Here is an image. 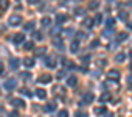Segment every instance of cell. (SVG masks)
Here are the masks:
<instances>
[{"label":"cell","mask_w":132,"mask_h":117,"mask_svg":"<svg viewBox=\"0 0 132 117\" xmlns=\"http://www.w3.org/2000/svg\"><path fill=\"white\" fill-rule=\"evenodd\" d=\"M20 94H22V95H31L30 91H28L27 87H22V89H20Z\"/></svg>","instance_id":"836d02e7"},{"label":"cell","mask_w":132,"mask_h":117,"mask_svg":"<svg viewBox=\"0 0 132 117\" xmlns=\"http://www.w3.org/2000/svg\"><path fill=\"white\" fill-rule=\"evenodd\" d=\"M53 94L56 97H61V98H64L65 95H67V92H65V89L62 86H53Z\"/></svg>","instance_id":"7a4b0ae2"},{"label":"cell","mask_w":132,"mask_h":117,"mask_svg":"<svg viewBox=\"0 0 132 117\" xmlns=\"http://www.w3.org/2000/svg\"><path fill=\"white\" fill-rule=\"evenodd\" d=\"M22 78H25V80H30V74H22Z\"/></svg>","instance_id":"60d3db41"},{"label":"cell","mask_w":132,"mask_h":117,"mask_svg":"<svg viewBox=\"0 0 132 117\" xmlns=\"http://www.w3.org/2000/svg\"><path fill=\"white\" fill-rule=\"evenodd\" d=\"M0 109H2V108H0Z\"/></svg>","instance_id":"681fc988"},{"label":"cell","mask_w":132,"mask_h":117,"mask_svg":"<svg viewBox=\"0 0 132 117\" xmlns=\"http://www.w3.org/2000/svg\"><path fill=\"white\" fill-rule=\"evenodd\" d=\"M57 117H69V112L65 111V109H62V111L57 112Z\"/></svg>","instance_id":"4dcf8cb0"},{"label":"cell","mask_w":132,"mask_h":117,"mask_svg":"<svg viewBox=\"0 0 132 117\" xmlns=\"http://www.w3.org/2000/svg\"><path fill=\"white\" fill-rule=\"evenodd\" d=\"M8 117H19V114L16 112V111H13V112H10V115Z\"/></svg>","instance_id":"ab89813d"},{"label":"cell","mask_w":132,"mask_h":117,"mask_svg":"<svg viewBox=\"0 0 132 117\" xmlns=\"http://www.w3.org/2000/svg\"><path fill=\"white\" fill-rule=\"evenodd\" d=\"M65 20H67V16H65V14H57V16H56V22H57L59 25H61L62 22H65Z\"/></svg>","instance_id":"9a60e30c"},{"label":"cell","mask_w":132,"mask_h":117,"mask_svg":"<svg viewBox=\"0 0 132 117\" xmlns=\"http://www.w3.org/2000/svg\"><path fill=\"white\" fill-rule=\"evenodd\" d=\"M40 24H42V27H50L51 25V20H50V17H44L40 20Z\"/></svg>","instance_id":"ac0fdd59"},{"label":"cell","mask_w":132,"mask_h":117,"mask_svg":"<svg viewBox=\"0 0 132 117\" xmlns=\"http://www.w3.org/2000/svg\"><path fill=\"white\" fill-rule=\"evenodd\" d=\"M124 39H127V34H126V33H120V34L117 36V41H118V42H121V41H124Z\"/></svg>","instance_id":"603a6c76"},{"label":"cell","mask_w":132,"mask_h":117,"mask_svg":"<svg viewBox=\"0 0 132 117\" xmlns=\"http://www.w3.org/2000/svg\"><path fill=\"white\" fill-rule=\"evenodd\" d=\"M70 50L73 52V53H76L78 50H79V47H78V42L75 41V42H72V45H70Z\"/></svg>","instance_id":"44dd1931"},{"label":"cell","mask_w":132,"mask_h":117,"mask_svg":"<svg viewBox=\"0 0 132 117\" xmlns=\"http://www.w3.org/2000/svg\"><path fill=\"white\" fill-rule=\"evenodd\" d=\"M81 60H82V63H89V61H90V56H89V55H86V56H82V58H81Z\"/></svg>","instance_id":"8d00e7d4"},{"label":"cell","mask_w":132,"mask_h":117,"mask_svg":"<svg viewBox=\"0 0 132 117\" xmlns=\"http://www.w3.org/2000/svg\"><path fill=\"white\" fill-rule=\"evenodd\" d=\"M34 24H36V22H28V24H25V25H23V30H31V28L34 27Z\"/></svg>","instance_id":"f1b7e54d"},{"label":"cell","mask_w":132,"mask_h":117,"mask_svg":"<svg viewBox=\"0 0 132 117\" xmlns=\"http://www.w3.org/2000/svg\"><path fill=\"white\" fill-rule=\"evenodd\" d=\"M78 38L79 39H84V38H87V34H84L82 31H78Z\"/></svg>","instance_id":"f35d334b"},{"label":"cell","mask_w":132,"mask_h":117,"mask_svg":"<svg viewBox=\"0 0 132 117\" xmlns=\"http://www.w3.org/2000/svg\"><path fill=\"white\" fill-rule=\"evenodd\" d=\"M129 87H130V89H132V84H130V86H129Z\"/></svg>","instance_id":"c3c4849f"},{"label":"cell","mask_w":132,"mask_h":117,"mask_svg":"<svg viewBox=\"0 0 132 117\" xmlns=\"http://www.w3.org/2000/svg\"><path fill=\"white\" fill-rule=\"evenodd\" d=\"M93 20H95V22H93V24H96V25H98V24H101V20H103V16H101V14H96V16H95V19H93Z\"/></svg>","instance_id":"83f0119b"},{"label":"cell","mask_w":132,"mask_h":117,"mask_svg":"<svg viewBox=\"0 0 132 117\" xmlns=\"http://www.w3.org/2000/svg\"><path fill=\"white\" fill-rule=\"evenodd\" d=\"M104 112H107L104 106H98V108L95 109V114H104Z\"/></svg>","instance_id":"cb8c5ba5"},{"label":"cell","mask_w":132,"mask_h":117,"mask_svg":"<svg viewBox=\"0 0 132 117\" xmlns=\"http://www.w3.org/2000/svg\"><path fill=\"white\" fill-rule=\"evenodd\" d=\"M129 56H130V58H132V50H130V52H129Z\"/></svg>","instance_id":"7dc6e473"},{"label":"cell","mask_w":132,"mask_h":117,"mask_svg":"<svg viewBox=\"0 0 132 117\" xmlns=\"http://www.w3.org/2000/svg\"><path fill=\"white\" fill-rule=\"evenodd\" d=\"M23 66L25 67H33L34 66V60L33 58H23Z\"/></svg>","instance_id":"8fae6325"},{"label":"cell","mask_w":132,"mask_h":117,"mask_svg":"<svg viewBox=\"0 0 132 117\" xmlns=\"http://www.w3.org/2000/svg\"><path fill=\"white\" fill-rule=\"evenodd\" d=\"M113 24H115V20H113L112 17H109V19H107V25H109V27H112Z\"/></svg>","instance_id":"74e56055"},{"label":"cell","mask_w":132,"mask_h":117,"mask_svg":"<svg viewBox=\"0 0 132 117\" xmlns=\"http://www.w3.org/2000/svg\"><path fill=\"white\" fill-rule=\"evenodd\" d=\"M8 24H10L11 27H19V25L22 24V17H20L19 14H13V16H10Z\"/></svg>","instance_id":"6da1fadb"},{"label":"cell","mask_w":132,"mask_h":117,"mask_svg":"<svg viewBox=\"0 0 132 117\" xmlns=\"http://www.w3.org/2000/svg\"><path fill=\"white\" fill-rule=\"evenodd\" d=\"M36 95L44 100V98L47 97V91H45V89H36Z\"/></svg>","instance_id":"5bb4252c"},{"label":"cell","mask_w":132,"mask_h":117,"mask_svg":"<svg viewBox=\"0 0 132 117\" xmlns=\"http://www.w3.org/2000/svg\"><path fill=\"white\" fill-rule=\"evenodd\" d=\"M104 117H113V114L112 112H104Z\"/></svg>","instance_id":"ee69618b"},{"label":"cell","mask_w":132,"mask_h":117,"mask_svg":"<svg viewBox=\"0 0 132 117\" xmlns=\"http://www.w3.org/2000/svg\"><path fill=\"white\" fill-rule=\"evenodd\" d=\"M56 106H57V105H56V101H54V100H51V101H48V103L45 105L44 111H45V112H53V111L56 109Z\"/></svg>","instance_id":"5b68a950"},{"label":"cell","mask_w":132,"mask_h":117,"mask_svg":"<svg viewBox=\"0 0 132 117\" xmlns=\"http://www.w3.org/2000/svg\"><path fill=\"white\" fill-rule=\"evenodd\" d=\"M96 6H98V2H96V0H92V2L89 3V8H90V10H95Z\"/></svg>","instance_id":"1f68e13d"},{"label":"cell","mask_w":132,"mask_h":117,"mask_svg":"<svg viewBox=\"0 0 132 117\" xmlns=\"http://www.w3.org/2000/svg\"><path fill=\"white\" fill-rule=\"evenodd\" d=\"M124 58H126V55H124V53H118V55L115 56V61H118V63H123V61H124Z\"/></svg>","instance_id":"ffe728a7"},{"label":"cell","mask_w":132,"mask_h":117,"mask_svg":"<svg viewBox=\"0 0 132 117\" xmlns=\"http://www.w3.org/2000/svg\"><path fill=\"white\" fill-rule=\"evenodd\" d=\"M53 44H54V47H56L57 50H64V42H62L61 39H54Z\"/></svg>","instance_id":"4fadbf2b"},{"label":"cell","mask_w":132,"mask_h":117,"mask_svg":"<svg viewBox=\"0 0 132 117\" xmlns=\"http://www.w3.org/2000/svg\"><path fill=\"white\" fill-rule=\"evenodd\" d=\"M3 87H5V89H8V91L14 89V87H16V80H14V78H8V80L3 83Z\"/></svg>","instance_id":"3957f363"},{"label":"cell","mask_w":132,"mask_h":117,"mask_svg":"<svg viewBox=\"0 0 132 117\" xmlns=\"http://www.w3.org/2000/svg\"><path fill=\"white\" fill-rule=\"evenodd\" d=\"M82 25H84V27H87V28H90V27L93 25V22H92L90 19H84V22H82Z\"/></svg>","instance_id":"4316f807"},{"label":"cell","mask_w":132,"mask_h":117,"mask_svg":"<svg viewBox=\"0 0 132 117\" xmlns=\"http://www.w3.org/2000/svg\"><path fill=\"white\" fill-rule=\"evenodd\" d=\"M76 83H78V80H76L75 77H70V78L67 80V84H69V86H72V87H75V86H76Z\"/></svg>","instance_id":"e0dca14e"},{"label":"cell","mask_w":132,"mask_h":117,"mask_svg":"<svg viewBox=\"0 0 132 117\" xmlns=\"http://www.w3.org/2000/svg\"><path fill=\"white\" fill-rule=\"evenodd\" d=\"M96 45H100V41H98V39H95V41H92V44H90V47H92V48H95Z\"/></svg>","instance_id":"e575fe53"},{"label":"cell","mask_w":132,"mask_h":117,"mask_svg":"<svg viewBox=\"0 0 132 117\" xmlns=\"http://www.w3.org/2000/svg\"><path fill=\"white\" fill-rule=\"evenodd\" d=\"M11 105L16 106V108H22V109L25 108V101H23L22 98H13V100H11Z\"/></svg>","instance_id":"8992f818"},{"label":"cell","mask_w":132,"mask_h":117,"mask_svg":"<svg viewBox=\"0 0 132 117\" xmlns=\"http://www.w3.org/2000/svg\"><path fill=\"white\" fill-rule=\"evenodd\" d=\"M64 64L67 66V67H70V69H76V66H75V63H70L69 60H64Z\"/></svg>","instance_id":"d4e9b609"},{"label":"cell","mask_w":132,"mask_h":117,"mask_svg":"<svg viewBox=\"0 0 132 117\" xmlns=\"http://www.w3.org/2000/svg\"><path fill=\"white\" fill-rule=\"evenodd\" d=\"M45 50H47L45 47H39V48H36V50H34V53H36V56H42V55L45 53Z\"/></svg>","instance_id":"d6986e66"},{"label":"cell","mask_w":132,"mask_h":117,"mask_svg":"<svg viewBox=\"0 0 132 117\" xmlns=\"http://www.w3.org/2000/svg\"><path fill=\"white\" fill-rule=\"evenodd\" d=\"M33 47H34V44H33V42H25V45H23V48H25V50H31Z\"/></svg>","instance_id":"d6a6232c"},{"label":"cell","mask_w":132,"mask_h":117,"mask_svg":"<svg viewBox=\"0 0 132 117\" xmlns=\"http://www.w3.org/2000/svg\"><path fill=\"white\" fill-rule=\"evenodd\" d=\"M39 0H28V3H31V5H34V3H37Z\"/></svg>","instance_id":"f6af8a7d"},{"label":"cell","mask_w":132,"mask_h":117,"mask_svg":"<svg viewBox=\"0 0 132 117\" xmlns=\"http://www.w3.org/2000/svg\"><path fill=\"white\" fill-rule=\"evenodd\" d=\"M19 64H20V61L17 60V58H13V60H10V67H11V69L16 70V69L19 67Z\"/></svg>","instance_id":"30bf717a"},{"label":"cell","mask_w":132,"mask_h":117,"mask_svg":"<svg viewBox=\"0 0 132 117\" xmlns=\"http://www.w3.org/2000/svg\"><path fill=\"white\" fill-rule=\"evenodd\" d=\"M93 100H95V95H93L92 92H89V94H86V95H84V98H82V103L89 105V103H92Z\"/></svg>","instance_id":"9c48e42d"},{"label":"cell","mask_w":132,"mask_h":117,"mask_svg":"<svg viewBox=\"0 0 132 117\" xmlns=\"http://www.w3.org/2000/svg\"><path fill=\"white\" fill-rule=\"evenodd\" d=\"M33 36H34V39H37V41H40V39H42V38H44V36H42V33H40V31H34V33H33Z\"/></svg>","instance_id":"f546056e"},{"label":"cell","mask_w":132,"mask_h":117,"mask_svg":"<svg viewBox=\"0 0 132 117\" xmlns=\"http://www.w3.org/2000/svg\"><path fill=\"white\" fill-rule=\"evenodd\" d=\"M37 81H39V83H50V81H51V75H50V74H44V75H40V77L37 78Z\"/></svg>","instance_id":"ba28073f"},{"label":"cell","mask_w":132,"mask_h":117,"mask_svg":"<svg viewBox=\"0 0 132 117\" xmlns=\"http://www.w3.org/2000/svg\"><path fill=\"white\" fill-rule=\"evenodd\" d=\"M109 80H113V81H118V80H120V70H117V69H113V70H110V72H109Z\"/></svg>","instance_id":"52a82bcc"},{"label":"cell","mask_w":132,"mask_h":117,"mask_svg":"<svg viewBox=\"0 0 132 117\" xmlns=\"http://www.w3.org/2000/svg\"><path fill=\"white\" fill-rule=\"evenodd\" d=\"M76 117H87V112H82V111H78V112H76Z\"/></svg>","instance_id":"d590c367"},{"label":"cell","mask_w":132,"mask_h":117,"mask_svg":"<svg viewBox=\"0 0 132 117\" xmlns=\"http://www.w3.org/2000/svg\"><path fill=\"white\" fill-rule=\"evenodd\" d=\"M10 0H0V10H8Z\"/></svg>","instance_id":"2e32d148"},{"label":"cell","mask_w":132,"mask_h":117,"mask_svg":"<svg viewBox=\"0 0 132 117\" xmlns=\"http://www.w3.org/2000/svg\"><path fill=\"white\" fill-rule=\"evenodd\" d=\"M64 75H65V74H64V72H59V74H57V78H59V80H61V78H64Z\"/></svg>","instance_id":"7bdbcfd3"},{"label":"cell","mask_w":132,"mask_h":117,"mask_svg":"<svg viewBox=\"0 0 132 117\" xmlns=\"http://www.w3.org/2000/svg\"><path fill=\"white\" fill-rule=\"evenodd\" d=\"M25 41V34L23 33H16L14 36H13V42L14 44H22Z\"/></svg>","instance_id":"277c9868"},{"label":"cell","mask_w":132,"mask_h":117,"mask_svg":"<svg viewBox=\"0 0 132 117\" xmlns=\"http://www.w3.org/2000/svg\"><path fill=\"white\" fill-rule=\"evenodd\" d=\"M127 27H129V28H132V22H127Z\"/></svg>","instance_id":"bcb514c9"},{"label":"cell","mask_w":132,"mask_h":117,"mask_svg":"<svg viewBox=\"0 0 132 117\" xmlns=\"http://www.w3.org/2000/svg\"><path fill=\"white\" fill-rule=\"evenodd\" d=\"M118 17H120L121 20H127V13H126V11H120Z\"/></svg>","instance_id":"484cf974"},{"label":"cell","mask_w":132,"mask_h":117,"mask_svg":"<svg viewBox=\"0 0 132 117\" xmlns=\"http://www.w3.org/2000/svg\"><path fill=\"white\" fill-rule=\"evenodd\" d=\"M45 66L53 69V67H56V61L53 60V58H47V60H45Z\"/></svg>","instance_id":"7c38bea8"},{"label":"cell","mask_w":132,"mask_h":117,"mask_svg":"<svg viewBox=\"0 0 132 117\" xmlns=\"http://www.w3.org/2000/svg\"><path fill=\"white\" fill-rule=\"evenodd\" d=\"M100 100H101V101H109V100H110V94L104 92V94H103V95L100 97Z\"/></svg>","instance_id":"7402d4cb"},{"label":"cell","mask_w":132,"mask_h":117,"mask_svg":"<svg viewBox=\"0 0 132 117\" xmlns=\"http://www.w3.org/2000/svg\"><path fill=\"white\" fill-rule=\"evenodd\" d=\"M2 74H3V63L0 61V75H2Z\"/></svg>","instance_id":"b9f144b4"}]
</instances>
